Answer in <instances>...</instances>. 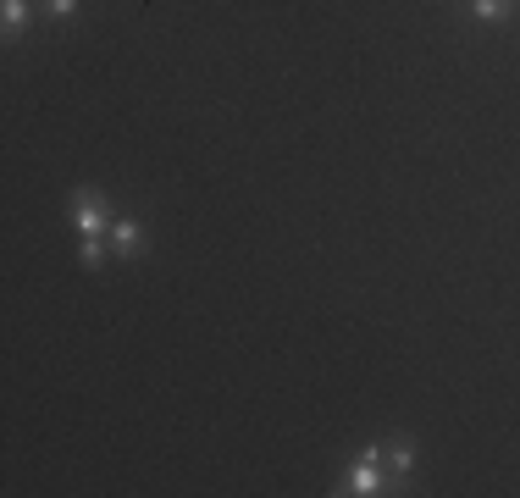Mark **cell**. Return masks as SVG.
Wrapping results in <instances>:
<instances>
[{
  "mask_svg": "<svg viewBox=\"0 0 520 498\" xmlns=\"http://www.w3.org/2000/svg\"><path fill=\"white\" fill-rule=\"evenodd\" d=\"M67 211H72V227H78L83 238H89V233H106V227L117 222V216H111V205L100 200L95 189H78V194H72V205H67Z\"/></svg>",
  "mask_w": 520,
  "mask_h": 498,
  "instance_id": "cell-1",
  "label": "cell"
},
{
  "mask_svg": "<svg viewBox=\"0 0 520 498\" xmlns=\"http://www.w3.org/2000/svg\"><path fill=\"white\" fill-rule=\"evenodd\" d=\"M338 493L371 498V493H399V487H388V471H382V460H355V465H349V476H343Z\"/></svg>",
  "mask_w": 520,
  "mask_h": 498,
  "instance_id": "cell-2",
  "label": "cell"
},
{
  "mask_svg": "<svg viewBox=\"0 0 520 498\" xmlns=\"http://www.w3.org/2000/svg\"><path fill=\"white\" fill-rule=\"evenodd\" d=\"M111 249H117L122 261H139L144 255V227L133 222V216H117V222H111Z\"/></svg>",
  "mask_w": 520,
  "mask_h": 498,
  "instance_id": "cell-3",
  "label": "cell"
},
{
  "mask_svg": "<svg viewBox=\"0 0 520 498\" xmlns=\"http://www.w3.org/2000/svg\"><path fill=\"white\" fill-rule=\"evenodd\" d=\"M410 465H415V443H410V438H393V449H388L393 482H404V476H410Z\"/></svg>",
  "mask_w": 520,
  "mask_h": 498,
  "instance_id": "cell-4",
  "label": "cell"
},
{
  "mask_svg": "<svg viewBox=\"0 0 520 498\" xmlns=\"http://www.w3.org/2000/svg\"><path fill=\"white\" fill-rule=\"evenodd\" d=\"M515 12V0H471V23H504Z\"/></svg>",
  "mask_w": 520,
  "mask_h": 498,
  "instance_id": "cell-5",
  "label": "cell"
},
{
  "mask_svg": "<svg viewBox=\"0 0 520 498\" xmlns=\"http://www.w3.org/2000/svg\"><path fill=\"white\" fill-rule=\"evenodd\" d=\"M0 23H6V39H17L28 23V0H0Z\"/></svg>",
  "mask_w": 520,
  "mask_h": 498,
  "instance_id": "cell-6",
  "label": "cell"
},
{
  "mask_svg": "<svg viewBox=\"0 0 520 498\" xmlns=\"http://www.w3.org/2000/svg\"><path fill=\"white\" fill-rule=\"evenodd\" d=\"M78 6H83V0H39V12H45V17H56V23L78 17Z\"/></svg>",
  "mask_w": 520,
  "mask_h": 498,
  "instance_id": "cell-7",
  "label": "cell"
},
{
  "mask_svg": "<svg viewBox=\"0 0 520 498\" xmlns=\"http://www.w3.org/2000/svg\"><path fill=\"white\" fill-rule=\"evenodd\" d=\"M78 255H83V266H100V261H106V244H100V233H89V238H83V249H78Z\"/></svg>",
  "mask_w": 520,
  "mask_h": 498,
  "instance_id": "cell-8",
  "label": "cell"
}]
</instances>
